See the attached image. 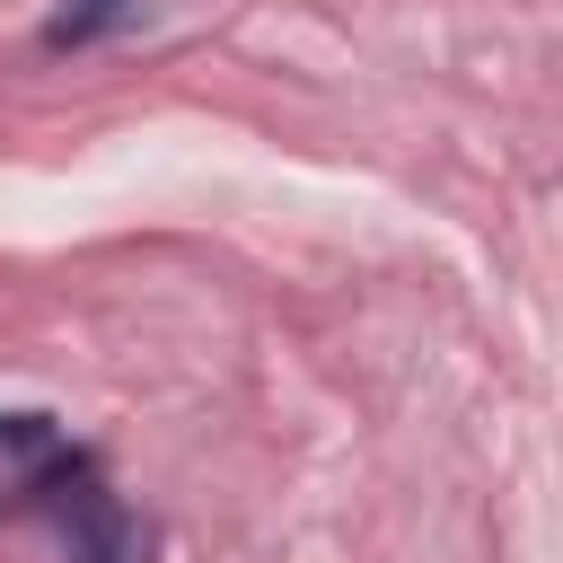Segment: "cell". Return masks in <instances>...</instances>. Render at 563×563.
Segmentation results:
<instances>
[{
    "instance_id": "cell-1",
    "label": "cell",
    "mask_w": 563,
    "mask_h": 563,
    "mask_svg": "<svg viewBox=\"0 0 563 563\" xmlns=\"http://www.w3.org/2000/svg\"><path fill=\"white\" fill-rule=\"evenodd\" d=\"M26 501H44V519H53V537H62L70 563H158L150 519H141L123 493L97 484L88 449H62L44 475H26Z\"/></svg>"
},
{
    "instance_id": "cell-2",
    "label": "cell",
    "mask_w": 563,
    "mask_h": 563,
    "mask_svg": "<svg viewBox=\"0 0 563 563\" xmlns=\"http://www.w3.org/2000/svg\"><path fill=\"white\" fill-rule=\"evenodd\" d=\"M62 449H70V440H62V422H53V413H0V466H18V484H26V475H44Z\"/></svg>"
},
{
    "instance_id": "cell-3",
    "label": "cell",
    "mask_w": 563,
    "mask_h": 563,
    "mask_svg": "<svg viewBox=\"0 0 563 563\" xmlns=\"http://www.w3.org/2000/svg\"><path fill=\"white\" fill-rule=\"evenodd\" d=\"M132 18H141V0H62V18L44 26V44L53 53H79V44H97V35L132 26Z\"/></svg>"
}]
</instances>
